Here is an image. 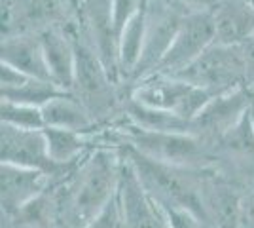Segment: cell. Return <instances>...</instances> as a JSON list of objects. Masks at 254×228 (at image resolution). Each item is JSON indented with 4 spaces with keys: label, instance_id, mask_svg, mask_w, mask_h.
Here are the masks:
<instances>
[{
    "label": "cell",
    "instance_id": "obj_1",
    "mask_svg": "<svg viewBox=\"0 0 254 228\" xmlns=\"http://www.w3.org/2000/svg\"><path fill=\"white\" fill-rule=\"evenodd\" d=\"M124 154L99 147L82 158L72 171L64 200V221L68 228H84L118 194Z\"/></svg>",
    "mask_w": 254,
    "mask_h": 228
},
{
    "label": "cell",
    "instance_id": "obj_2",
    "mask_svg": "<svg viewBox=\"0 0 254 228\" xmlns=\"http://www.w3.org/2000/svg\"><path fill=\"white\" fill-rule=\"evenodd\" d=\"M124 156L137 171L144 188L159 204L186 207L193 213L201 215L203 219H207L203 209L201 169L179 167V165L158 162L127 145L124 149Z\"/></svg>",
    "mask_w": 254,
    "mask_h": 228
},
{
    "label": "cell",
    "instance_id": "obj_3",
    "mask_svg": "<svg viewBox=\"0 0 254 228\" xmlns=\"http://www.w3.org/2000/svg\"><path fill=\"white\" fill-rule=\"evenodd\" d=\"M118 87L120 82L114 80L95 50L85 42L76 21V76L70 93L80 99L93 120L101 124L110 118L118 107L124 109L127 97H120Z\"/></svg>",
    "mask_w": 254,
    "mask_h": 228
},
{
    "label": "cell",
    "instance_id": "obj_4",
    "mask_svg": "<svg viewBox=\"0 0 254 228\" xmlns=\"http://www.w3.org/2000/svg\"><path fill=\"white\" fill-rule=\"evenodd\" d=\"M127 95L142 105L171 110L190 124L214 97L211 91L203 87L191 86L177 76L165 75H152L138 80L129 87Z\"/></svg>",
    "mask_w": 254,
    "mask_h": 228
},
{
    "label": "cell",
    "instance_id": "obj_5",
    "mask_svg": "<svg viewBox=\"0 0 254 228\" xmlns=\"http://www.w3.org/2000/svg\"><path fill=\"white\" fill-rule=\"evenodd\" d=\"M124 137L127 147L169 165L203 169L211 160V145L193 133H152L129 126Z\"/></svg>",
    "mask_w": 254,
    "mask_h": 228
},
{
    "label": "cell",
    "instance_id": "obj_6",
    "mask_svg": "<svg viewBox=\"0 0 254 228\" xmlns=\"http://www.w3.org/2000/svg\"><path fill=\"white\" fill-rule=\"evenodd\" d=\"M177 78L188 82L191 86L203 87L211 91L212 95L245 86L241 46H224V44L214 42L188 69L179 73Z\"/></svg>",
    "mask_w": 254,
    "mask_h": 228
},
{
    "label": "cell",
    "instance_id": "obj_7",
    "mask_svg": "<svg viewBox=\"0 0 254 228\" xmlns=\"http://www.w3.org/2000/svg\"><path fill=\"white\" fill-rule=\"evenodd\" d=\"M82 0H15L2 11V36L40 34L78 19Z\"/></svg>",
    "mask_w": 254,
    "mask_h": 228
},
{
    "label": "cell",
    "instance_id": "obj_8",
    "mask_svg": "<svg viewBox=\"0 0 254 228\" xmlns=\"http://www.w3.org/2000/svg\"><path fill=\"white\" fill-rule=\"evenodd\" d=\"M212 44H214V21L211 11L184 13L177 36L154 75L177 76L184 69H188L197 57H201Z\"/></svg>",
    "mask_w": 254,
    "mask_h": 228
},
{
    "label": "cell",
    "instance_id": "obj_9",
    "mask_svg": "<svg viewBox=\"0 0 254 228\" xmlns=\"http://www.w3.org/2000/svg\"><path fill=\"white\" fill-rule=\"evenodd\" d=\"M184 11L179 10L171 0H146V40L135 75L129 84L154 75L163 55L173 44Z\"/></svg>",
    "mask_w": 254,
    "mask_h": 228
},
{
    "label": "cell",
    "instance_id": "obj_10",
    "mask_svg": "<svg viewBox=\"0 0 254 228\" xmlns=\"http://www.w3.org/2000/svg\"><path fill=\"white\" fill-rule=\"evenodd\" d=\"M254 97L245 86L218 93L191 122V133L209 145H216L228 131L241 124L253 110Z\"/></svg>",
    "mask_w": 254,
    "mask_h": 228
},
{
    "label": "cell",
    "instance_id": "obj_11",
    "mask_svg": "<svg viewBox=\"0 0 254 228\" xmlns=\"http://www.w3.org/2000/svg\"><path fill=\"white\" fill-rule=\"evenodd\" d=\"M0 158L2 163H13L46 171L52 179L74 169H64L50 158L44 130H19L0 124Z\"/></svg>",
    "mask_w": 254,
    "mask_h": 228
},
{
    "label": "cell",
    "instance_id": "obj_12",
    "mask_svg": "<svg viewBox=\"0 0 254 228\" xmlns=\"http://www.w3.org/2000/svg\"><path fill=\"white\" fill-rule=\"evenodd\" d=\"M118 194H120V202L124 209L126 228H169L163 207L144 188L137 171L127 162L126 156H124V165H122Z\"/></svg>",
    "mask_w": 254,
    "mask_h": 228
},
{
    "label": "cell",
    "instance_id": "obj_13",
    "mask_svg": "<svg viewBox=\"0 0 254 228\" xmlns=\"http://www.w3.org/2000/svg\"><path fill=\"white\" fill-rule=\"evenodd\" d=\"M76 21L38 34L50 80L68 93L72 91L76 76Z\"/></svg>",
    "mask_w": 254,
    "mask_h": 228
},
{
    "label": "cell",
    "instance_id": "obj_14",
    "mask_svg": "<svg viewBox=\"0 0 254 228\" xmlns=\"http://www.w3.org/2000/svg\"><path fill=\"white\" fill-rule=\"evenodd\" d=\"M52 177L32 167L2 163L0 165V206L2 215L19 211L32 200L50 190Z\"/></svg>",
    "mask_w": 254,
    "mask_h": 228
},
{
    "label": "cell",
    "instance_id": "obj_15",
    "mask_svg": "<svg viewBox=\"0 0 254 228\" xmlns=\"http://www.w3.org/2000/svg\"><path fill=\"white\" fill-rule=\"evenodd\" d=\"M211 13L216 44L241 46L254 34L253 0H222Z\"/></svg>",
    "mask_w": 254,
    "mask_h": 228
},
{
    "label": "cell",
    "instance_id": "obj_16",
    "mask_svg": "<svg viewBox=\"0 0 254 228\" xmlns=\"http://www.w3.org/2000/svg\"><path fill=\"white\" fill-rule=\"evenodd\" d=\"M243 198L228 181L203 177V209L212 228H239Z\"/></svg>",
    "mask_w": 254,
    "mask_h": 228
},
{
    "label": "cell",
    "instance_id": "obj_17",
    "mask_svg": "<svg viewBox=\"0 0 254 228\" xmlns=\"http://www.w3.org/2000/svg\"><path fill=\"white\" fill-rule=\"evenodd\" d=\"M0 63L15 67L31 78L50 80L38 34H6L0 44Z\"/></svg>",
    "mask_w": 254,
    "mask_h": 228
},
{
    "label": "cell",
    "instance_id": "obj_18",
    "mask_svg": "<svg viewBox=\"0 0 254 228\" xmlns=\"http://www.w3.org/2000/svg\"><path fill=\"white\" fill-rule=\"evenodd\" d=\"M42 114L46 128H63V130L91 133L99 126L91 116V112L84 107V103L68 91L46 103L42 107Z\"/></svg>",
    "mask_w": 254,
    "mask_h": 228
},
{
    "label": "cell",
    "instance_id": "obj_19",
    "mask_svg": "<svg viewBox=\"0 0 254 228\" xmlns=\"http://www.w3.org/2000/svg\"><path fill=\"white\" fill-rule=\"evenodd\" d=\"M124 114H126L129 126L140 131H152V133H191V124L188 120L180 118L179 114L171 110L156 109L142 105L127 95L124 103Z\"/></svg>",
    "mask_w": 254,
    "mask_h": 228
},
{
    "label": "cell",
    "instance_id": "obj_20",
    "mask_svg": "<svg viewBox=\"0 0 254 228\" xmlns=\"http://www.w3.org/2000/svg\"><path fill=\"white\" fill-rule=\"evenodd\" d=\"M146 40V6L135 13L118 34V71L122 84L131 82L144 52Z\"/></svg>",
    "mask_w": 254,
    "mask_h": 228
},
{
    "label": "cell",
    "instance_id": "obj_21",
    "mask_svg": "<svg viewBox=\"0 0 254 228\" xmlns=\"http://www.w3.org/2000/svg\"><path fill=\"white\" fill-rule=\"evenodd\" d=\"M50 158L64 169H74L91 151L89 133L63 130V128H44Z\"/></svg>",
    "mask_w": 254,
    "mask_h": 228
},
{
    "label": "cell",
    "instance_id": "obj_22",
    "mask_svg": "<svg viewBox=\"0 0 254 228\" xmlns=\"http://www.w3.org/2000/svg\"><path fill=\"white\" fill-rule=\"evenodd\" d=\"M64 93L63 89L53 84L52 80H42V78H29L23 86L10 91H0V97L15 101V103H25L32 107H40L42 109L46 103H50L53 97Z\"/></svg>",
    "mask_w": 254,
    "mask_h": 228
},
{
    "label": "cell",
    "instance_id": "obj_23",
    "mask_svg": "<svg viewBox=\"0 0 254 228\" xmlns=\"http://www.w3.org/2000/svg\"><path fill=\"white\" fill-rule=\"evenodd\" d=\"M0 124L13 126L19 130H44L46 128L40 107L15 103L8 99H2L0 103Z\"/></svg>",
    "mask_w": 254,
    "mask_h": 228
},
{
    "label": "cell",
    "instance_id": "obj_24",
    "mask_svg": "<svg viewBox=\"0 0 254 228\" xmlns=\"http://www.w3.org/2000/svg\"><path fill=\"white\" fill-rule=\"evenodd\" d=\"M84 228H126V219H124L120 194L114 196Z\"/></svg>",
    "mask_w": 254,
    "mask_h": 228
},
{
    "label": "cell",
    "instance_id": "obj_25",
    "mask_svg": "<svg viewBox=\"0 0 254 228\" xmlns=\"http://www.w3.org/2000/svg\"><path fill=\"white\" fill-rule=\"evenodd\" d=\"M159 206L165 211L169 228H212L207 219H203L201 215L193 213L186 207L163 206V204H159Z\"/></svg>",
    "mask_w": 254,
    "mask_h": 228
},
{
    "label": "cell",
    "instance_id": "obj_26",
    "mask_svg": "<svg viewBox=\"0 0 254 228\" xmlns=\"http://www.w3.org/2000/svg\"><path fill=\"white\" fill-rule=\"evenodd\" d=\"M144 6H146V0H112V13H114L118 34L126 27V23Z\"/></svg>",
    "mask_w": 254,
    "mask_h": 228
},
{
    "label": "cell",
    "instance_id": "obj_27",
    "mask_svg": "<svg viewBox=\"0 0 254 228\" xmlns=\"http://www.w3.org/2000/svg\"><path fill=\"white\" fill-rule=\"evenodd\" d=\"M31 76H27L25 73L17 71L15 67L0 63V91H10V89H17L23 86Z\"/></svg>",
    "mask_w": 254,
    "mask_h": 228
},
{
    "label": "cell",
    "instance_id": "obj_28",
    "mask_svg": "<svg viewBox=\"0 0 254 228\" xmlns=\"http://www.w3.org/2000/svg\"><path fill=\"white\" fill-rule=\"evenodd\" d=\"M241 54L245 65V87L254 97V34L245 44H241Z\"/></svg>",
    "mask_w": 254,
    "mask_h": 228
},
{
    "label": "cell",
    "instance_id": "obj_29",
    "mask_svg": "<svg viewBox=\"0 0 254 228\" xmlns=\"http://www.w3.org/2000/svg\"><path fill=\"white\" fill-rule=\"evenodd\" d=\"M171 2L184 13H195V11H212L222 0H171Z\"/></svg>",
    "mask_w": 254,
    "mask_h": 228
},
{
    "label": "cell",
    "instance_id": "obj_30",
    "mask_svg": "<svg viewBox=\"0 0 254 228\" xmlns=\"http://www.w3.org/2000/svg\"><path fill=\"white\" fill-rule=\"evenodd\" d=\"M239 228H254V194L245 196L241 206V219Z\"/></svg>",
    "mask_w": 254,
    "mask_h": 228
},
{
    "label": "cell",
    "instance_id": "obj_31",
    "mask_svg": "<svg viewBox=\"0 0 254 228\" xmlns=\"http://www.w3.org/2000/svg\"><path fill=\"white\" fill-rule=\"evenodd\" d=\"M13 2H15V0H2V11L10 10L11 6H13Z\"/></svg>",
    "mask_w": 254,
    "mask_h": 228
},
{
    "label": "cell",
    "instance_id": "obj_32",
    "mask_svg": "<svg viewBox=\"0 0 254 228\" xmlns=\"http://www.w3.org/2000/svg\"><path fill=\"white\" fill-rule=\"evenodd\" d=\"M251 122H253V130H254V107H253V110H251Z\"/></svg>",
    "mask_w": 254,
    "mask_h": 228
},
{
    "label": "cell",
    "instance_id": "obj_33",
    "mask_svg": "<svg viewBox=\"0 0 254 228\" xmlns=\"http://www.w3.org/2000/svg\"><path fill=\"white\" fill-rule=\"evenodd\" d=\"M253 107H254V103H253Z\"/></svg>",
    "mask_w": 254,
    "mask_h": 228
}]
</instances>
